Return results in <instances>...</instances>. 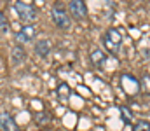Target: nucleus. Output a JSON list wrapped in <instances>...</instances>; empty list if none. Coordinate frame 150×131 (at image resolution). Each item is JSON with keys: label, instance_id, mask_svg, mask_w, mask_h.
I'll return each mask as SVG.
<instances>
[{"label": "nucleus", "instance_id": "20e7f679", "mask_svg": "<svg viewBox=\"0 0 150 131\" xmlns=\"http://www.w3.org/2000/svg\"><path fill=\"white\" fill-rule=\"evenodd\" d=\"M68 11L75 19H84L87 18V7L84 0H70L68 2Z\"/></svg>", "mask_w": 150, "mask_h": 131}, {"label": "nucleus", "instance_id": "0eeeda50", "mask_svg": "<svg viewBox=\"0 0 150 131\" xmlns=\"http://www.w3.org/2000/svg\"><path fill=\"white\" fill-rule=\"evenodd\" d=\"M35 52L40 58L49 56V52H51V42L47 39H38L37 42H35Z\"/></svg>", "mask_w": 150, "mask_h": 131}, {"label": "nucleus", "instance_id": "f03ea898", "mask_svg": "<svg viewBox=\"0 0 150 131\" xmlns=\"http://www.w3.org/2000/svg\"><path fill=\"white\" fill-rule=\"evenodd\" d=\"M14 9H16V14L19 16V19H23V21H26V23H32V21H35V18H37L35 7L25 4V2H19V0H18V2L14 4Z\"/></svg>", "mask_w": 150, "mask_h": 131}, {"label": "nucleus", "instance_id": "7ed1b4c3", "mask_svg": "<svg viewBox=\"0 0 150 131\" xmlns=\"http://www.w3.org/2000/svg\"><path fill=\"white\" fill-rule=\"evenodd\" d=\"M103 44H105L107 51L117 52L119 47H120V44H122V35H120L115 28H110V30H107V33H105V37H103Z\"/></svg>", "mask_w": 150, "mask_h": 131}, {"label": "nucleus", "instance_id": "4468645a", "mask_svg": "<svg viewBox=\"0 0 150 131\" xmlns=\"http://www.w3.org/2000/svg\"><path fill=\"white\" fill-rule=\"evenodd\" d=\"M35 119H37L38 124L42 126V124H45V123L49 121V115H47V114H37V115H35Z\"/></svg>", "mask_w": 150, "mask_h": 131}, {"label": "nucleus", "instance_id": "1a4fd4ad", "mask_svg": "<svg viewBox=\"0 0 150 131\" xmlns=\"http://www.w3.org/2000/svg\"><path fill=\"white\" fill-rule=\"evenodd\" d=\"M91 61H93L94 65H103V61H105V52H103L101 49H94V51L91 52Z\"/></svg>", "mask_w": 150, "mask_h": 131}, {"label": "nucleus", "instance_id": "ddd939ff", "mask_svg": "<svg viewBox=\"0 0 150 131\" xmlns=\"http://www.w3.org/2000/svg\"><path fill=\"white\" fill-rule=\"evenodd\" d=\"M9 32V25H7V19L4 16V12L0 11V33H7Z\"/></svg>", "mask_w": 150, "mask_h": 131}, {"label": "nucleus", "instance_id": "2eb2a0df", "mask_svg": "<svg viewBox=\"0 0 150 131\" xmlns=\"http://www.w3.org/2000/svg\"><path fill=\"white\" fill-rule=\"evenodd\" d=\"M142 86H143V89H145V93H150V77H149V75H145V77H143Z\"/></svg>", "mask_w": 150, "mask_h": 131}, {"label": "nucleus", "instance_id": "f8f14e48", "mask_svg": "<svg viewBox=\"0 0 150 131\" xmlns=\"http://www.w3.org/2000/svg\"><path fill=\"white\" fill-rule=\"evenodd\" d=\"M133 131H150V123L149 121H136L133 124Z\"/></svg>", "mask_w": 150, "mask_h": 131}, {"label": "nucleus", "instance_id": "9d476101", "mask_svg": "<svg viewBox=\"0 0 150 131\" xmlns=\"http://www.w3.org/2000/svg\"><path fill=\"white\" fill-rule=\"evenodd\" d=\"M58 96L61 98V100H68V96H70V87L67 82H61L59 86H58Z\"/></svg>", "mask_w": 150, "mask_h": 131}, {"label": "nucleus", "instance_id": "39448f33", "mask_svg": "<svg viewBox=\"0 0 150 131\" xmlns=\"http://www.w3.org/2000/svg\"><path fill=\"white\" fill-rule=\"evenodd\" d=\"M0 130L2 131H19V126L12 119V115L5 110H0Z\"/></svg>", "mask_w": 150, "mask_h": 131}, {"label": "nucleus", "instance_id": "9b49d317", "mask_svg": "<svg viewBox=\"0 0 150 131\" xmlns=\"http://www.w3.org/2000/svg\"><path fill=\"white\" fill-rule=\"evenodd\" d=\"M120 117L126 124H131L133 123V112L127 108V107H120Z\"/></svg>", "mask_w": 150, "mask_h": 131}, {"label": "nucleus", "instance_id": "f257e3e1", "mask_svg": "<svg viewBox=\"0 0 150 131\" xmlns=\"http://www.w3.org/2000/svg\"><path fill=\"white\" fill-rule=\"evenodd\" d=\"M51 14H52V19H54V23H56L58 28H61V30H70L72 28L70 14H68V11H65V7L61 4H54Z\"/></svg>", "mask_w": 150, "mask_h": 131}, {"label": "nucleus", "instance_id": "423d86ee", "mask_svg": "<svg viewBox=\"0 0 150 131\" xmlns=\"http://www.w3.org/2000/svg\"><path fill=\"white\" fill-rule=\"evenodd\" d=\"M37 37V28L35 25H23L21 30L18 32V40L19 42H32Z\"/></svg>", "mask_w": 150, "mask_h": 131}, {"label": "nucleus", "instance_id": "6e6552de", "mask_svg": "<svg viewBox=\"0 0 150 131\" xmlns=\"http://www.w3.org/2000/svg\"><path fill=\"white\" fill-rule=\"evenodd\" d=\"M11 56H12V63L14 65H19L25 61V49L21 45H14L12 51H11Z\"/></svg>", "mask_w": 150, "mask_h": 131}]
</instances>
